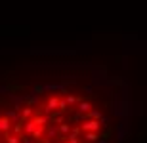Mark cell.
Here are the masks:
<instances>
[{"label": "cell", "mask_w": 147, "mask_h": 143, "mask_svg": "<svg viewBox=\"0 0 147 143\" xmlns=\"http://www.w3.org/2000/svg\"><path fill=\"white\" fill-rule=\"evenodd\" d=\"M107 128V105L78 84L0 94V143H99Z\"/></svg>", "instance_id": "obj_1"}]
</instances>
